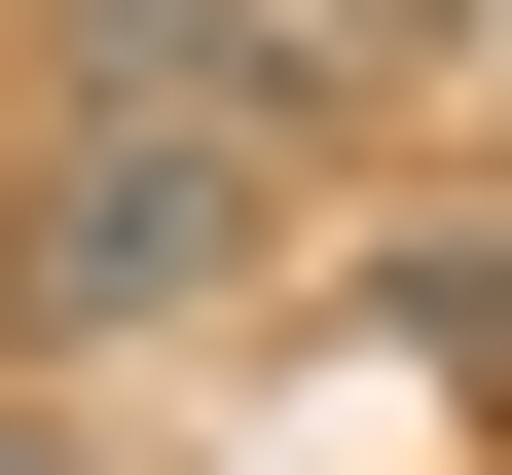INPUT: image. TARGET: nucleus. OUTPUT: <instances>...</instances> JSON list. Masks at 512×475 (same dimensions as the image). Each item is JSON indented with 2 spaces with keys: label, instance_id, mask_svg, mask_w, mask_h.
<instances>
[{
  "label": "nucleus",
  "instance_id": "obj_1",
  "mask_svg": "<svg viewBox=\"0 0 512 475\" xmlns=\"http://www.w3.org/2000/svg\"><path fill=\"white\" fill-rule=\"evenodd\" d=\"M256 183H293V147H220V110H0V366L220 329L256 293Z\"/></svg>",
  "mask_w": 512,
  "mask_h": 475
},
{
  "label": "nucleus",
  "instance_id": "obj_2",
  "mask_svg": "<svg viewBox=\"0 0 512 475\" xmlns=\"http://www.w3.org/2000/svg\"><path fill=\"white\" fill-rule=\"evenodd\" d=\"M37 110H220V147H293V110H330V0H37Z\"/></svg>",
  "mask_w": 512,
  "mask_h": 475
},
{
  "label": "nucleus",
  "instance_id": "obj_3",
  "mask_svg": "<svg viewBox=\"0 0 512 475\" xmlns=\"http://www.w3.org/2000/svg\"><path fill=\"white\" fill-rule=\"evenodd\" d=\"M0 475H110V439H37V402H0Z\"/></svg>",
  "mask_w": 512,
  "mask_h": 475
}]
</instances>
